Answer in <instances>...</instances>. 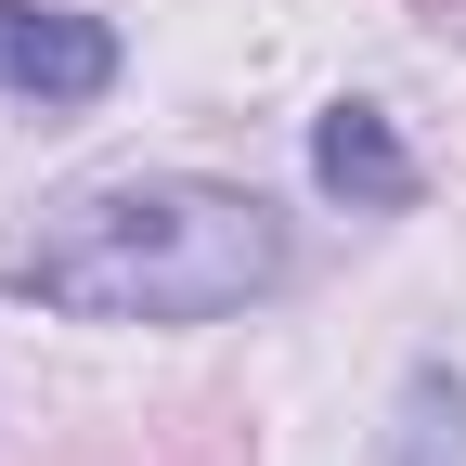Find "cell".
<instances>
[{"label":"cell","instance_id":"obj_1","mask_svg":"<svg viewBox=\"0 0 466 466\" xmlns=\"http://www.w3.org/2000/svg\"><path fill=\"white\" fill-rule=\"evenodd\" d=\"M285 220L233 182L156 168V182L52 195L26 233H0V299L78 311V324H220L285 285Z\"/></svg>","mask_w":466,"mask_h":466},{"label":"cell","instance_id":"obj_2","mask_svg":"<svg viewBox=\"0 0 466 466\" xmlns=\"http://www.w3.org/2000/svg\"><path fill=\"white\" fill-rule=\"evenodd\" d=\"M0 91L26 104H104L116 91V26L66 0H0Z\"/></svg>","mask_w":466,"mask_h":466},{"label":"cell","instance_id":"obj_3","mask_svg":"<svg viewBox=\"0 0 466 466\" xmlns=\"http://www.w3.org/2000/svg\"><path fill=\"white\" fill-rule=\"evenodd\" d=\"M311 182L337 195V208H415V156H401V130H389V116L376 104H324L311 116Z\"/></svg>","mask_w":466,"mask_h":466},{"label":"cell","instance_id":"obj_4","mask_svg":"<svg viewBox=\"0 0 466 466\" xmlns=\"http://www.w3.org/2000/svg\"><path fill=\"white\" fill-rule=\"evenodd\" d=\"M389 466H466V376H415L401 389V415H389Z\"/></svg>","mask_w":466,"mask_h":466}]
</instances>
